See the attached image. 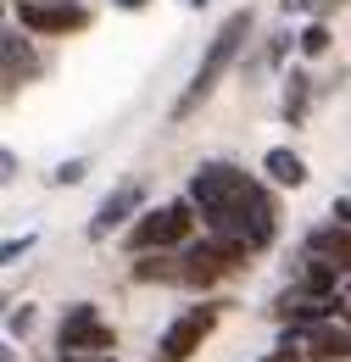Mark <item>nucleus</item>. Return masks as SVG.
<instances>
[{"instance_id": "nucleus-1", "label": "nucleus", "mask_w": 351, "mask_h": 362, "mask_svg": "<svg viewBox=\"0 0 351 362\" xmlns=\"http://www.w3.org/2000/svg\"><path fill=\"white\" fill-rule=\"evenodd\" d=\"M190 201H195V212L207 218L212 234L246 245V251H263L273 240V201L229 162H201L190 173Z\"/></svg>"}, {"instance_id": "nucleus-2", "label": "nucleus", "mask_w": 351, "mask_h": 362, "mask_svg": "<svg viewBox=\"0 0 351 362\" xmlns=\"http://www.w3.org/2000/svg\"><path fill=\"white\" fill-rule=\"evenodd\" d=\"M246 34H251V11H234L229 23H223L218 34H212V45H207V56H201V67L190 73V84H184V95L173 100V123H184L207 95L218 90V78L234 67V56L246 50Z\"/></svg>"}, {"instance_id": "nucleus-3", "label": "nucleus", "mask_w": 351, "mask_h": 362, "mask_svg": "<svg viewBox=\"0 0 351 362\" xmlns=\"http://www.w3.org/2000/svg\"><path fill=\"white\" fill-rule=\"evenodd\" d=\"M190 206H195V201H168V206L145 212V218L129 228V251H139V257H145V251H168V245H184V240H190V228H195Z\"/></svg>"}, {"instance_id": "nucleus-4", "label": "nucleus", "mask_w": 351, "mask_h": 362, "mask_svg": "<svg viewBox=\"0 0 351 362\" xmlns=\"http://www.w3.org/2000/svg\"><path fill=\"white\" fill-rule=\"evenodd\" d=\"M56 346L62 351H84V357H106L117 346V334H112V323H100V313L89 301H79V307H67V317H62Z\"/></svg>"}, {"instance_id": "nucleus-5", "label": "nucleus", "mask_w": 351, "mask_h": 362, "mask_svg": "<svg viewBox=\"0 0 351 362\" xmlns=\"http://www.w3.org/2000/svg\"><path fill=\"white\" fill-rule=\"evenodd\" d=\"M17 23L28 34H73L89 23V11L73 0H17Z\"/></svg>"}, {"instance_id": "nucleus-6", "label": "nucleus", "mask_w": 351, "mask_h": 362, "mask_svg": "<svg viewBox=\"0 0 351 362\" xmlns=\"http://www.w3.org/2000/svg\"><path fill=\"white\" fill-rule=\"evenodd\" d=\"M212 323H218V307H190V313H178L173 323H168V334H162V362H184L207 334H212Z\"/></svg>"}, {"instance_id": "nucleus-7", "label": "nucleus", "mask_w": 351, "mask_h": 362, "mask_svg": "<svg viewBox=\"0 0 351 362\" xmlns=\"http://www.w3.org/2000/svg\"><path fill=\"white\" fill-rule=\"evenodd\" d=\"M139 201H145V184H139V179L117 184V189H112V195L95 206V218H89V234H95V240H106V234H112L117 223H129L134 212H139Z\"/></svg>"}, {"instance_id": "nucleus-8", "label": "nucleus", "mask_w": 351, "mask_h": 362, "mask_svg": "<svg viewBox=\"0 0 351 362\" xmlns=\"http://www.w3.org/2000/svg\"><path fill=\"white\" fill-rule=\"evenodd\" d=\"M329 307H346V301L318 296V290H301V284H296V290H284V296H279V307H273V313L284 317L290 329H296V323L307 329V323H323V317H329Z\"/></svg>"}, {"instance_id": "nucleus-9", "label": "nucleus", "mask_w": 351, "mask_h": 362, "mask_svg": "<svg viewBox=\"0 0 351 362\" xmlns=\"http://www.w3.org/2000/svg\"><path fill=\"white\" fill-rule=\"evenodd\" d=\"M307 251H318V257H329V262L351 268V223H346V218H335V223H318V228L307 234Z\"/></svg>"}, {"instance_id": "nucleus-10", "label": "nucleus", "mask_w": 351, "mask_h": 362, "mask_svg": "<svg viewBox=\"0 0 351 362\" xmlns=\"http://www.w3.org/2000/svg\"><path fill=\"white\" fill-rule=\"evenodd\" d=\"M307 346L323 362H346L351 357V323H346V329H340V323H329V317H323V323H307Z\"/></svg>"}, {"instance_id": "nucleus-11", "label": "nucleus", "mask_w": 351, "mask_h": 362, "mask_svg": "<svg viewBox=\"0 0 351 362\" xmlns=\"http://www.w3.org/2000/svg\"><path fill=\"white\" fill-rule=\"evenodd\" d=\"M335 279H340V262H329V257H318V251H307V262L296 273V284H301V290H318V296H335Z\"/></svg>"}, {"instance_id": "nucleus-12", "label": "nucleus", "mask_w": 351, "mask_h": 362, "mask_svg": "<svg viewBox=\"0 0 351 362\" xmlns=\"http://www.w3.org/2000/svg\"><path fill=\"white\" fill-rule=\"evenodd\" d=\"M263 168H267V179H273V184H290V189L307 184V162H301L296 151H267Z\"/></svg>"}, {"instance_id": "nucleus-13", "label": "nucleus", "mask_w": 351, "mask_h": 362, "mask_svg": "<svg viewBox=\"0 0 351 362\" xmlns=\"http://www.w3.org/2000/svg\"><path fill=\"white\" fill-rule=\"evenodd\" d=\"M23 73H34V56L23 50L17 34H6V90H17V84H23Z\"/></svg>"}, {"instance_id": "nucleus-14", "label": "nucleus", "mask_w": 351, "mask_h": 362, "mask_svg": "<svg viewBox=\"0 0 351 362\" xmlns=\"http://www.w3.org/2000/svg\"><path fill=\"white\" fill-rule=\"evenodd\" d=\"M307 100H312V78L307 73H290V90H284V117L301 123L307 117Z\"/></svg>"}, {"instance_id": "nucleus-15", "label": "nucleus", "mask_w": 351, "mask_h": 362, "mask_svg": "<svg viewBox=\"0 0 351 362\" xmlns=\"http://www.w3.org/2000/svg\"><path fill=\"white\" fill-rule=\"evenodd\" d=\"M301 50H307V56H323V50H329V28H323V23H312L307 34H301Z\"/></svg>"}, {"instance_id": "nucleus-16", "label": "nucleus", "mask_w": 351, "mask_h": 362, "mask_svg": "<svg viewBox=\"0 0 351 362\" xmlns=\"http://www.w3.org/2000/svg\"><path fill=\"white\" fill-rule=\"evenodd\" d=\"M50 179H56V184H79V179H84V162H62Z\"/></svg>"}, {"instance_id": "nucleus-17", "label": "nucleus", "mask_w": 351, "mask_h": 362, "mask_svg": "<svg viewBox=\"0 0 351 362\" xmlns=\"http://www.w3.org/2000/svg\"><path fill=\"white\" fill-rule=\"evenodd\" d=\"M323 6H335V0H284V11H323Z\"/></svg>"}, {"instance_id": "nucleus-18", "label": "nucleus", "mask_w": 351, "mask_h": 362, "mask_svg": "<svg viewBox=\"0 0 351 362\" xmlns=\"http://www.w3.org/2000/svg\"><path fill=\"white\" fill-rule=\"evenodd\" d=\"M28 323H34V307H17V313H11V334H23Z\"/></svg>"}, {"instance_id": "nucleus-19", "label": "nucleus", "mask_w": 351, "mask_h": 362, "mask_svg": "<svg viewBox=\"0 0 351 362\" xmlns=\"http://www.w3.org/2000/svg\"><path fill=\"white\" fill-rule=\"evenodd\" d=\"M329 218H346V223H351V195H340V201H335V212H329Z\"/></svg>"}, {"instance_id": "nucleus-20", "label": "nucleus", "mask_w": 351, "mask_h": 362, "mask_svg": "<svg viewBox=\"0 0 351 362\" xmlns=\"http://www.w3.org/2000/svg\"><path fill=\"white\" fill-rule=\"evenodd\" d=\"M267 362H296V351H290V340H284V346H279V351H273Z\"/></svg>"}, {"instance_id": "nucleus-21", "label": "nucleus", "mask_w": 351, "mask_h": 362, "mask_svg": "<svg viewBox=\"0 0 351 362\" xmlns=\"http://www.w3.org/2000/svg\"><path fill=\"white\" fill-rule=\"evenodd\" d=\"M62 362H112V357H84V351H67Z\"/></svg>"}, {"instance_id": "nucleus-22", "label": "nucleus", "mask_w": 351, "mask_h": 362, "mask_svg": "<svg viewBox=\"0 0 351 362\" xmlns=\"http://www.w3.org/2000/svg\"><path fill=\"white\" fill-rule=\"evenodd\" d=\"M112 6H123V11H139V6H145V0H112Z\"/></svg>"}, {"instance_id": "nucleus-23", "label": "nucleus", "mask_w": 351, "mask_h": 362, "mask_svg": "<svg viewBox=\"0 0 351 362\" xmlns=\"http://www.w3.org/2000/svg\"><path fill=\"white\" fill-rule=\"evenodd\" d=\"M346 323H351V301H346Z\"/></svg>"}, {"instance_id": "nucleus-24", "label": "nucleus", "mask_w": 351, "mask_h": 362, "mask_svg": "<svg viewBox=\"0 0 351 362\" xmlns=\"http://www.w3.org/2000/svg\"><path fill=\"white\" fill-rule=\"evenodd\" d=\"M190 6H207V0H190Z\"/></svg>"}, {"instance_id": "nucleus-25", "label": "nucleus", "mask_w": 351, "mask_h": 362, "mask_svg": "<svg viewBox=\"0 0 351 362\" xmlns=\"http://www.w3.org/2000/svg\"><path fill=\"white\" fill-rule=\"evenodd\" d=\"M6 362H11V357H6Z\"/></svg>"}]
</instances>
